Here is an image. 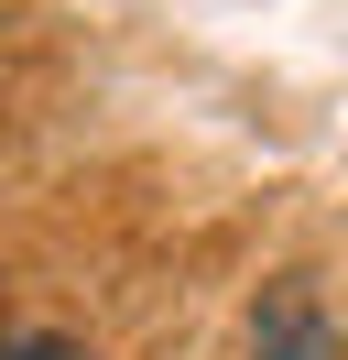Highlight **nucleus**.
Instances as JSON below:
<instances>
[{
	"mask_svg": "<svg viewBox=\"0 0 348 360\" xmlns=\"http://www.w3.org/2000/svg\"><path fill=\"white\" fill-rule=\"evenodd\" d=\"M0 360H76V349H55V338H0Z\"/></svg>",
	"mask_w": 348,
	"mask_h": 360,
	"instance_id": "2",
	"label": "nucleus"
},
{
	"mask_svg": "<svg viewBox=\"0 0 348 360\" xmlns=\"http://www.w3.org/2000/svg\"><path fill=\"white\" fill-rule=\"evenodd\" d=\"M250 360H348V349H337V328L316 316V295L283 284V295H261V316H250Z\"/></svg>",
	"mask_w": 348,
	"mask_h": 360,
	"instance_id": "1",
	"label": "nucleus"
}]
</instances>
